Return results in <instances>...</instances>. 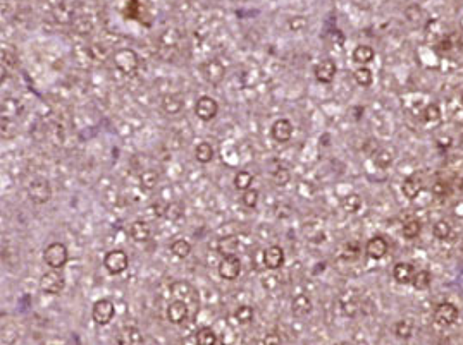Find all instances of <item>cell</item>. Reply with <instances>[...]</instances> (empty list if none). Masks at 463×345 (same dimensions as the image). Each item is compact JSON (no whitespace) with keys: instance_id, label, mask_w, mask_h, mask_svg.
Masks as SVG:
<instances>
[{"instance_id":"cell-1","label":"cell","mask_w":463,"mask_h":345,"mask_svg":"<svg viewBox=\"0 0 463 345\" xmlns=\"http://www.w3.org/2000/svg\"><path fill=\"white\" fill-rule=\"evenodd\" d=\"M114 66L117 67L119 72H122L124 76H131L136 72L138 66H140V57L133 48H119L114 52Z\"/></svg>"},{"instance_id":"cell-2","label":"cell","mask_w":463,"mask_h":345,"mask_svg":"<svg viewBox=\"0 0 463 345\" xmlns=\"http://www.w3.org/2000/svg\"><path fill=\"white\" fill-rule=\"evenodd\" d=\"M69 260V253H67V247L62 242H52L45 247L43 251V261L50 268L62 270Z\"/></svg>"},{"instance_id":"cell-3","label":"cell","mask_w":463,"mask_h":345,"mask_svg":"<svg viewBox=\"0 0 463 345\" xmlns=\"http://www.w3.org/2000/svg\"><path fill=\"white\" fill-rule=\"evenodd\" d=\"M66 287V278L61 273V270L50 268L48 272H45L40 280V288H42L43 294L48 295H59Z\"/></svg>"},{"instance_id":"cell-4","label":"cell","mask_w":463,"mask_h":345,"mask_svg":"<svg viewBox=\"0 0 463 345\" xmlns=\"http://www.w3.org/2000/svg\"><path fill=\"white\" fill-rule=\"evenodd\" d=\"M28 198L35 205H43L52 198V187L47 179H33L28 184Z\"/></svg>"},{"instance_id":"cell-5","label":"cell","mask_w":463,"mask_h":345,"mask_svg":"<svg viewBox=\"0 0 463 345\" xmlns=\"http://www.w3.org/2000/svg\"><path fill=\"white\" fill-rule=\"evenodd\" d=\"M103 266L112 275H119V273H122L129 266V256L122 249H114L105 254Z\"/></svg>"},{"instance_id":"cell-6","label":"cell","mask_w":463,"mask_h":345,"mask_svg":"<svg viewBox=\"0 0 463 345\" xmlns=\"http://www.w3.org/2000/svg\"><path fill=\"white\" fill-rule=\"evenodd\" d=\"M115 316V306L110 299H100L93 304L92 318L96 325H109Z\"/></svg>"},{"instance_id":"cell-7","label":"cell","mask_w":463,"mask_h":345,"mask_svg":"<svg viewBox=\"0 0 463 345\" xmlns=\"http://www.w3.org/2000/svg\"><path fill=\"white\" fill-rule=\"evenodd\" d=\"M241 273V260L236 254H226L219 263V275L222 280H236Z\"/></svg>"},{"instance_id":"cell-8","label":"cell","mask_w":463,"mask_h":345,"mask_svg":"<svg viewBox=\"0 0 463 345\" xmlns=\"http://www.w3.org/2000/svg\"><path fill=\"white\" fill-rule=\"evenodd\" d=\"M195 114L198 115V119L203 122L214 121L219 114V103L215 102L212 96H207V95L200 96L195 105Z\"/></svg>"},{"instance_id":"cell-9","label":"cell","mask_w":463,"mask_h":345,"mask_svg":"<svg viewBox=\"0 0 463 345\" xmlns=\"http://www.w3.org/2000/svg\"><path fill=\"white\" fill-rule=\"evenodd\" d=\"M458 314H460V311H458L457 306L451 304V302H443V304H439L438 309H436L434 320H436V323L441 326H450L458 320Z\"/></svg>"},{"instance_id":"cell-10","label":"cell","mask_w":463,"mask_h":345,"mask_svg":"<svg viewBox=\"0 0 463 345\" xmlns=\"http://www.w3.org/2000/svg\"><path fill=\"white\" fill-rule=\"evenodd\" d=\"M336 72H338V67L332 59H324L315 66V77L322 84H331L336 77Z\"/></svg>"},{"instance_id":"cell-11","label":"cell","mask_w":463,"mask_h":345,"mask_svg":"<svg viewBox=\"0 0 463 345\" xmlns=\"http://www.w3.org/2000/svg\"><path fill=\"white\" fill-rule=\"evenodd\" d=\"M188 318V302L183 299H176L167 306V320L173 325H181Z\"/></svg>"},{"instance_id":"cell-12","label":"cell","mask_w":463,"mask_h":345,"mask_svg":"<svg viewBox=\"0 0 463 345\" xmlns=\"http://www.w3.org/2000/svg\"><path fill=\"white\" fill-rule=\"evenodd\" d=\"M271 134L274 138V141L281 142V144L291 141V138H293V124H291V121H287V119H278V121L272 124Z\"/></svg>"},{"instance_id":"cell-13","label":"cell","mask_w":463,"mask_h":345,"mask_svg":"<svg viewBox=\"0 0 463 345\" xmlns=\"http://www.w3.org/2000/svg\"><path fill=\"white\" fill-rule=\"evenodd\" d=\"M284 265V251L281 246H271L264 251V266L267 270H279Z\"/></svg>"},{"instance_id":"cell-14","label":"cell","mask_w":463,"mask_h":345,"mask_svg":"<svg viewBox=\"0 0 463 345\" xmlns=\"http://www.w3.org/2000/svg\"><path fill=\"white\" fill-rule=\"evenodd\" d=\"M203 74L210 84H219V82H222L224 76H226V69H224L221 62L212 59V61L203 64Z\"/></svg>"},{"instance_id":"cell-15","label":"cell","mask_w":463,"mask_h":345,"mask_svg":"<svg viewBox=\"0 0 463 345\" xmlns=\"http://www.w3.org/2000/svg\"><path fill=\"white\" fill-rule=\"evenodd\" d=\"M169 290H171V295H174L176 299H183V301H186V302L196 301L195 290H193L191 285L188 282H185V280H176V282H173Z\"/></svg>"},{"instance_id":"cell-16","label":"cell","mask_w":463,"mask_h":345,"mask_svg":"<svg viewBox=\"0 0 463 345\" xmlns=\"http://www.w3.org/2000/svg\"><path fill=\"white\" fill-rule=\"evenodd\" d=\"M387 247L389 246H387V242L382 237H372L365 244V253L372 260H380V258H384L387 254Z\"/></svg>"},{"instance_id":"cell-17","label":"cell","mask_w":463,"mask_h":345,"mask_svg":"<svg viewBox=\"0 0 463 345\" xmlns=\"http://www.w3.org/2000/svg\"><path fill=\"white\" fill-rule=\"evenodd\" d=\"M143 333L136 326H126L117 337V342L122 345H140L143 344Z\"/></svg>"},{"instance_id":"cell-18","label":"cell","mask_w":463,"mask_h":345,"mask_svg":"<svg viewBox=\"0 0 463 345\" xmlns=\"http://www.w3.org/2000/svg\"><path fill=\"white\" fill-rule=\"evenodd\" d=\"M291 311H293V314L298 318H303V316H307V314H310V311H312V301H310L308 295L307 294H298L296 297L293 299Z\"/></svg>"},{"instance_id":"cell-19","label":"cell","mask_w":463,"mask_h":345,"mask_svg":"<svg viewBox=\"0 0 463 345\" xmlns=\"http://www.w3.org/2000/svg\"><path fill=\"white\" fill-rule=\"evenodd\" d=\"M129 235L134 242H147L150 239V227L141 220H136L129 225Z\"/></svg>"},{"instance_id":"cell-20","label":"cell","mask_w":463,"mask_h":345,"mask_svg":"<svg viewBox=\"0 0 463 345\" xmlns=\"http://www.w3.org/2000/svg\"><path fill=\"white\" fill-rule=\"evenodd\" d=\"M393 276H394V280H396L398 283H401V285L410 283L413 280V268H412V265H408V263L394 265Z\"/></svg>"},{"instance_id":"cell-21","label":"cell","mask_w":463,"mask_h":345,"mask_svg":"<svg viewBox=\"0 0 463 345\" xmlns=\"http://www.w3.org/2000/svg\"><path fill=\"white\" fill-rule=\"evenodd\" d=\"M124 16L128 17V19L143 22L145 21V7H143V3H141L140 0H128V3H126V9H124Z\"/></svg>"},{"instance_id":"cell-22","label":"cell","mask_w":463,"mask_h":345,"mask_svg":"<svg viewBox=\"0 0 463 345\" xmlns=\"http://www.w3.org/2000/svg\"><path fill=\"white\" fill-rule=\"evenodd\" d=\"M375 57V52L372 47H369V45H358L357 48H355L353 52V61L357 64H362V66H365V64L372 62Z\"/></svg>"},{"instance_id":"cell-23","label":"cell","mask_w":463,"mask_h":345,"mask_svg":"<svg viewBox=\"0 0 463 345\" xmlns=\"http://www.w3.org/2000/svg\"><path fill=\"white\" fill-rule=\"evenodd\" d=\"M160 103H162L164 112L169 114V115H176L183 110V102H181V98L176 95H166Z\"/></svg>"},{"instance_id":"cell-24","label":"cell","mask_w":463,"mask_h":345,"mask_svg":"<svg viewBox=\"0 0 463 345\" xmlns=\"http://www.w3.org/2000/svg\"><path fill=\"white\" fill-rule=\"evenodd\" d=\"M140 184L143 189L147 191H154L159 184V172L154 170V168H147L140 174Z\"/></svg>"},{"instance_id":"cell-25","label":"cell","mask_w":463,"mask_h":345,"mask_svg":"<svg viewBox=\"0 0 463 345\" xmlns=\"http://www.w3.org/2000/svg\"><path fill=\"white\" fill-rule=\"evenodd\" d=\"M195 156L200 163L205 165V163H210L212 160H214L215 151H214V148H212L210 142H200L195 149Z\"/></svg>"},{"instance_id":"cell-26","label":"cell","mask_w":463,"mask_h":345,"mask_svg":"<svg viewBox=\"0 0 463 345\" xmlns=\"http://www.w3.org/2000/svg\"><path fill=\"white\" fill-rule=\"evenodd\" d=\"M179 33L176 31V29H173V28H169V29H166V31L160 35V38H159V41H160V48H167V50H171V48H176L178 47V43H179Z\"/></svg>"},{"instance_id":"cell-27","label":"cell","mask_w":463,"mask_h":345,"mask_svg":"<svg viewBox=\"0 0 463 345\" xmlns=\"http://www.w3.org/2000/svg\"><path fill=\"white\" fill-rule=\"evenodd\" d=\"M196 344L200 345H215L219 344V339L215 335V332L210 328V326H201V328L196 332Z\"/></svg>"},{"instance_id":"cell-28","label":"cell","mask_w":463,"mask_h":345,"mask_svg":"<svg viewBox=\"0 0 463 345\" xmlns=\"http://www.w3.org/2000/svg\"><path fill=\"white\" fill-rule=\"evenodd\" d=\"M54 16L59 22L67 24V22H71L74 19V10H73V7L67 5V3H59L54 9Z\"/></svg>"},{"instance_id":"cell-29","label":"cell","mask_w":463,"mask_h":345,"mask_svg":"<svg viewBox=\"0 0 463 345\" xmlns=\"http://www.w3.org/2000/svg\"><path fill=\"white\" fill-rule=\"evenodd\" d=\"M253 184V174L248 170H240L236 175H234V187L238 191H246L250 189Z\"/></svg>"},{"instance_id":"cell-30","label":"cell","mask_w":463,"mask_h":345,"mask_svg":"<svg viewBox=\"0 0 463 345\" xmlns=\"http://www.w3.org/2000/svg\"><path fill=\"white\" fill-rule=\"evenodd\" d=\"M353 77H355V81H357V84L364 86V88L370 86L372 81H374V74H372V70L369 69V67H365V66L358 67V69L355 70Z\"/></svg>"},{"instance_id":"cell-31","label":"cell","mask_w":463,"mask_h":345,"mask_svg":"<svg viewBox=\"0 0 463 345\" xmlns=\"http://www.w3.org/2000/svg\"><path fill=\"white\" fill-rule=\"evenodd\" d=\"M420 182L417 181L415 177H408L405 179V182H403V194H405L408 200H415L417 196H419L420 193Z\"/></svg>"},{"instance_id":"cell-32","label":"cell","mask_w":463,"mask_h":345,"mask_svg":"<svg viewBox=\"0 0 463 345\" xmlns=\"http://www.w3.org/2000/svg\"><path fill=\"white\" fill-rule=\"evenodd\" d=\"M21 112V105L17 100H12V98H7L3 100L2 103V117H7V119H14L17 117Z\"/></svg>"},{"instance_id":"cell-33","label":"cell","mask_w":463,"mask_h":345,"mask_svg":"<svg viewBox=\"0 0 463 345\" xmlns=\"http://www.w3.org/2000/svg\"><path fill=\"white\" fill-rule=\"evenodd\" d=\"M171 253L176 258H186L191 253V244L188 241H185V239H178V241H174L171 244Z\"/></svg>"},{"instance_id":"cell-34","label":"cell","mask_w":463,"mask_h":345,"mask_svg":"<svg viewBox=\"0 0 463 345\" xmlns=\"http://www.w3.org/2000/svg\"><path fill=\"white\" fill-rule=\"evenodd\" d=\"M234 316H236L238 323L240 325H250L253 321V316H255V311H253L252 306H240L236 309V313H234Z\"/></svg>"},{"instance_id":"cell-35","label":"cell","mask_w":463,"mask_h":345,"mask_svg":"<svg viewBox=\"0 0 463 345\" xmlns=\"http://www.w3.org/2000/svg\"><path fill=\"white\" fill-rule=\"evenodd\" d=\"M341 206H343V209H345L346 213H355V211H358V208L362 206V200H360V196H358V194L352 193V194H348V196L343 198Z\"/></svg>"},{"instance_id":"cell-36","label":"cell","mask_w":463,"mask_h":345,"mask_svg":"<svg viewBox=\"0 0 463 345\" xmlns=\"http://www.w3.org/2000/svg\"><path fill=\"white\" fill-rule=\"evenodd\" d=\"M431 273L427 272V270H422V272L415 273L413 275V287L417 288V290H425V288H429V285H431Z\"/></svg>"},{"instance_id":"cell-37","label":"cell","mask_w":463,"mask_h":345,"mask_svg":"<svg viewBox=\"0 0 463 345\" xmlns=\"http://www.w3.org/2000/svg\"><path fill=\"white\" fill-rule=\"evenodd\" d=\"M394 333H396L399 339H410L413 333V323L410 320L398 321L396 326H394Z\"/></svg>"},{"instance_id":"cell-38","label":"cell","mask_w":463,"mask_h":345,"mask_svg":"<svg viewBox=\"0 0 463 345\" xmlns=\"http://www.w3.org/2000/svg\"><path fill=\"white\" fill-rule=\"evenodd\" d=\"M272 181H274L276 186H281V187L287 186V184H289V181H291L289 170H286V168H282V167L276 168V170L272 172Z\"/></svg>"},{"instance_id":"cell-39","label":"cell","mask_w":463,"mask_h":345,"mask_svg":"<svg viewBox=\"0 0 463 345\" xmlns=\"http://www.w3.org/2000/svg\"><path fill=\"white\" fill-rule=\"evenodd\" d=\"M236 247H238V239L236 237H226V239H221L219 241V251H221V254H234L236 253Z\"/></svg>"},{"instance_id":"cell-40","label":"cell","mask_w":463,"mask_h":345,"mask_svg":"<svg viewBox=\"0 0 463 345\" xmlns=\"http://www.w3.org/2000/svg\"><path fill=\"white\" fill-rule=\"evenodd\" d=\"M241 201H243V205H245L246 208H255V206H257V201H259V191L253 189V187H250V189L243 191Z\"/></svg>"},{"instance_id":"cell-41","label":"cell","mask_w":463,"mask_h":345,"mask_svg":"<svg viewBox=\"0 0 463 345\" xmlns=\"http://www.w3.org/2000/svg\"><path fill=\"white\" fill-rule=\"evenodd\" d=\"M287 26H289V29L293 33H303L305 29L308 28V19L303 16H296V17H291L289 22H287Z\"/></svg>"},{"instance_id":"cell-42","label":"cell","mask_w":463,"mask_h":345,"mask_svg":"<svg viewBox=\"0 0 463 345\" xmlns=\"http://www.w3.org/2000/svg\"><path fill=\"white\" fill-rule=\"evenodd\" d=\"M374 162L379 168H387L393 163V155H391V151H387V149H380L379 153H375Z\"/></svg>"},{"instance_id":"cell-43","label":"cell","mask_w":463,"mask_h":345,"mask_svg":"<svg viewBox=\"0 0 463 345\" xmlns=\"http://www.w3.org/2000/svg\"><path fill=\"white\" fill-rule=\"evenodd\" d=\"M424 119L427 122L439 121V119H441V108H439V105H436V103L427 105V107H425V110H424Z\"/></svg>"},{"instance_id":"cell-44","label":"cell","mask_w":463,"mask_h":345,"mask_svg":"<svg viewBox=\"0 0 463 345\" xmlns=\"http://www.w3.org/2000/svg\"><path fill=\"white\" fill-rule=\"evenodd\" d=\"M450 232H451V225L448 222H444V220L434 225V235L439 241H446V239L450 237Z\"/></svg>"},{"instance_id":"cell-45","label":"cell","mask_w":463,"mask_h":345,"mask_svg":"<svg viewBox=\"0 0 463 345\" xmlns=\"http://www.w3.org/2000/svg\"><path fill=\"white\" fill-rule=\"evenodd\" d=\"M419 234H420V223L419 222L405 223V227H403V235H405L406 239H415Z\"/></svg>"},{"instance_id":"cell-46","label":"cell","mask_w":463,"mask_h":345,"mask_svg":"<svg viewBox=\"0 0 463 345\" xmlns=\"http://www.w3.org/2000/svg\"><path fill=\"white\" fill-rule=\"evenodd\" d=\"M181 205L179 203H171L167 205L166 208V213H164V216H167L169 220H178L179 216H181Z\"/></svg>"},{"instance_id":"cell-47","label":"cell","mask_w":463,"mask_h":345,"mask_svg":"<svg viewBox=\"0 0 463 345\" xmlns=\"http://www.w3.org/2000/svg\"><path fill=\"white\" fill-rule=\"evenodd\" d=\"M432 193H434L436 196H444V194L448 193V186L444 182H436L434 186H432Z\"/></svg>"},{"instance_id":"cell-48","label":"cell","mask_w":463,"mask_h":345,"mask_svg":"<svg viewBox=\"0 0 463 345\" xmlns=\"http://www.w3.org/2000/svg\"><path fill=\"white\" fill-rule=\"evenodd\" d=\"M281 342H282L281 337L276 335V333H269V335L262 340V344H281Z\"/></svg>"},{"instance_id":"cell-49","label":"cell","mask_w":463,"mask_h":345,"mask_svg":"<svg viewBox=\"0 0 463 345\" xmlns=\"http://www.w3.org/2000/svg\"><path fill=\"white\" fill-rule=\"evenodd\" d=\"M460 98H462V103H463V89H462V95H460Z\"/></svg>"},{"instance_id":"cell-50","label":"cell","mask_w":463,"mask_h":345,"mask_svg":"<svg viewBox=\"0 0 463 345\" xmlns=\"http://www.w3.org/2000/svg\"><path fill=\"white\" fill-rule=\"evenodd\" d=\"M332 2H338V0H332Z\"/></svg>"}]
</instances>
